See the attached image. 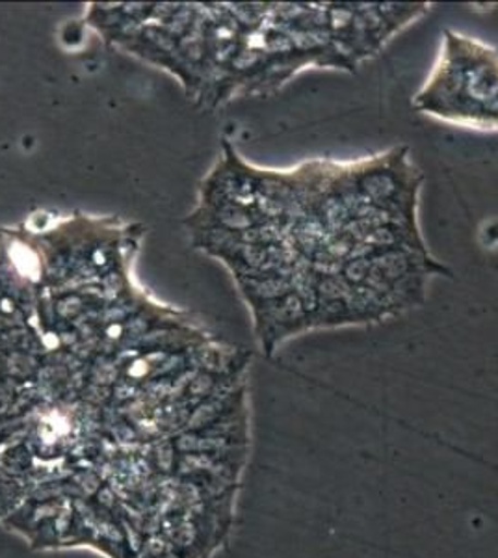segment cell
<instances>
[{
  "mask_svg": "<svg viewBox=\"0 0 498 558\" xmlns=\"http://www.w3.org/2000/svg\"><path fill=\"white\" fill-rule=\"evenodd\" d=\"M421 114L476 131H498V49L445 31L441 51L413 96Z\"/></svg>",
  "mask_w": 498,
  "mask_h": 558,
  "instance_id": "obj_1",
  "label": "cell"
}]
</instances>
